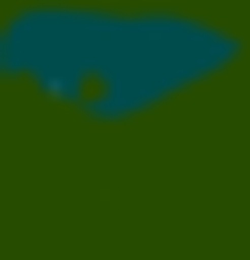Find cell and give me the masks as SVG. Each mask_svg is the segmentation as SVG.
Wrapping results in <instances>:
<instances>
[{
	"label": "cell",
	"mask_w": 250,
	"mask_h": 260,
	"mask_svg": "<svg viewBox=\"0 0 250 260\" xmlns=\"http://www.w3.org/2000/svg\"><path fill=\"white\" fill-rule=\"evenodd\" d=\"M250 60V30L210 0H10L0 10V90L90 130H140L220 90Z\"/></svg>",
	"instance_id": "6da1fadb"
}]
</instances>
